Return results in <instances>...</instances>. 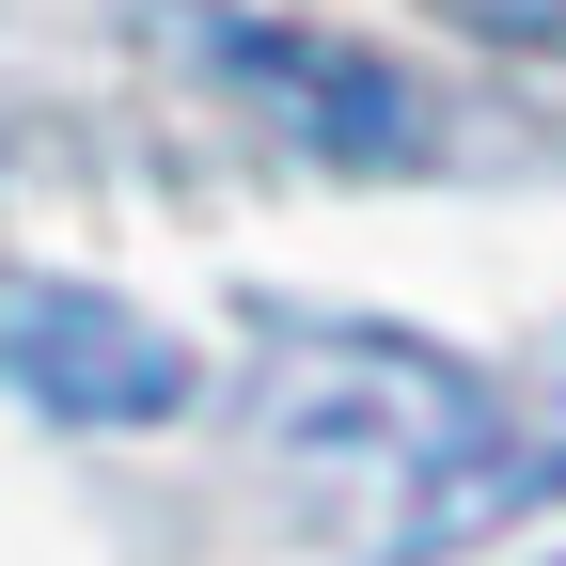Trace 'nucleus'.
I'll list each match as a JSON object with an SVG mask.
<instances>
[{
	"label": "nucleus",
	"instance_id": "f257e3e1",
	"mask_svg": "<svg viewBox=\"0 0 566 566\" xmlns=\"http://www.w3.org/2000/svg\"><path fill=\"white\" fill-rule=\"evenodd\" d=\"M252 457L346 535V566H424L520 504V409L378 315H283L268 331Z\"/></svg>",
	"mask_w": 566,
	"mask_h": 566
},
{
	"label": "nucleus",
	"instance_id": "f03ea898",
	"mask_svg": "<svg viewBox=\"0 0 566 566\" xmlns=\"http://www.w3.org/2000/svg\"><path fill=\"white\" fill-rule=\"evenodd\" d=\"M0 378L63 424H174L189 409V346L142 315V300H95V283H17L0 300Z\"/></svg>",
	"mask_w": 566,
	"mask_h": 566
},
{
	"label": "nucleus",
	"instance_id": "7ed1b4c3",
	"mask_svg": "<svg viewBox=\"0 0 566 566\" xmlns=\"http://www.w3.org/2000/svg\"><path fill=\"white\" fill-rule=\"evenodd\" d=\"M189 48L221 63L237 95H268V111L300 126L315 158H346V174H394V158H424V95L394 80L378 48H331V32H283V17H189Z\"/></svg>",
	"mask_w": 566,
	"mask_h": 566
},
{
	"label": "nucleus",
	"instance_id": "20e7f679",
	"mask_svg": "<svg viewBox=\"0 0 566 566\" xmlns=\"http://www.w3.org/2000/svg\"><path fill=\"white\" fill-rule=\"evenodd\" d=\"M566 488V363H551V424H520V504Z\"/></svg>",
	"mask_w": 566,
	"mask_h": 566
},
{
	"label": "nucleus",
	"instance_id": "39448f33",
	"mask_svg": "<svg viewBox=\"0 0 566 566\" xmlns=\"http://www.w3.org/2000/svg\"><path fill=\"white\" fill-rule=\"evenodd\" d=\"M551 566H566V551H551Z\"/></svg>",
	"mask_w": 566,
	"mask_h": 566
}]
</instances>
